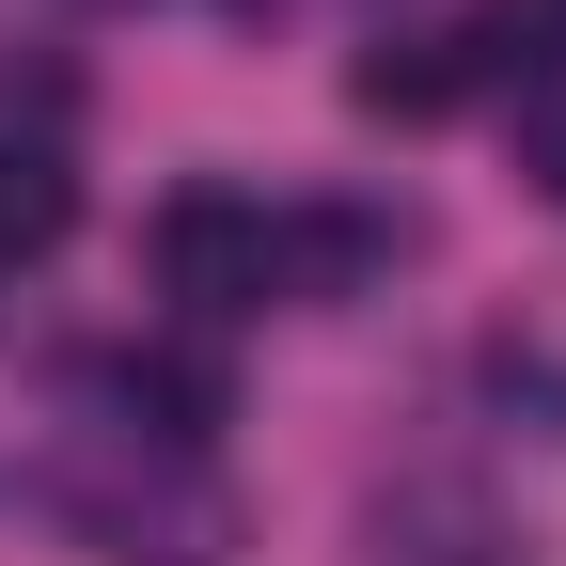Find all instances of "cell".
<instances>
[{
  "label": "cell",
  "mask_w": 566,
  "mask_h": 566,
  "mask_svg": "<svg viewBox=\"0 0 566 566\" xmlns=\"http://www.w3.org/2000/svg\"><path fill=\"white\" fill-rule=\"evenodd\" d=\"M142 252H158V283L189 315H252L268 300V205H237V189H174Z\"/></svg>",
  "instance_id": "1"
},
{
  "label": "cell",
  "mask_w": 566,
  "mask_h": 566,
  "mask_svg": "<svg viewBox=\"0 0 566 566\" xmlns=\"http://www.w3.org/2000/svg\"><path fill=\"white\" fill-rule=\"evenodd\" d=\"M409 268V221L394 205H300V221H268V283L283 300H363V283Z\"/></svg>",
  "instance_id": "2"
},
{
  "label": "cell",
  "mask_w": 566,
  "mask_h": 566,
  "mask_svg": "<svg viewBox=\"0 0 566 566\" xmlns=\"http://www.w3.org/2000/svg\"><path fill=\"white\" fill-rule=\"evenodd\" d=\"M346 95H363L378 126H441L472 80H457V32H394V48H363L346 63Z\"/></svg>",
  "instance_id": "3"
},
{
  "label": "cell",
  "mask_w": 566,
  "mask_h": 566,
  "mask_svg": "<svg viewBox=\"0 0 566 566\" xmlns=\"http://www.w3.org/2000/svg\"><path fill=\"white\" fill-rule=\"evenodd\" d=\"M63 221H80V174H63V142H0V268H48Z\"/></svg>",
  "instance_id": "4"
},
{
  "label": "cell",
  "mask_w": 566,
  "mask_h": 566,
  "mask_svg": "<svg viewBox=\"0 0 566 566\" xmlns=\"http://www.w3.org/2000/svg\"><path fill=\"white\" fill-rule=\"evenodd\" d=\"M457 80H520V95H551V80H566V0H488V17L457 32Z\"/></svg>",
  "instance_id": "5"
},
{
  "label": "cell",
  "mask_w": 566,
  "mask_h": 566,
  "mask_svg": "<svg viewBox=\"0 0 566 566\" xmlns=\"http://www.w3.org/2000/svg\"><path fill=\"white\" fill-rule=\"evenodd\" d=\"M111 394L158 424V441H205V424H221V363H189V346H142V363H111Z\"/></svg>",
  "instance_id": "6"
},
{
  "label": "cell",
  "mask_w": 566,
  "mask_h": 566,
  "mask_svg": "<svg viewBox=\"0 0 566 566\" xmlns=\"http://www.w3.org/2000/svg\"><path fill=\"white\" fill-rule=\"evenodd\" d=\"M520 158H535V189L566 205V111H535V142H520Z\"/></svg>",
  "instance_id": "7"
}]
</instances>
